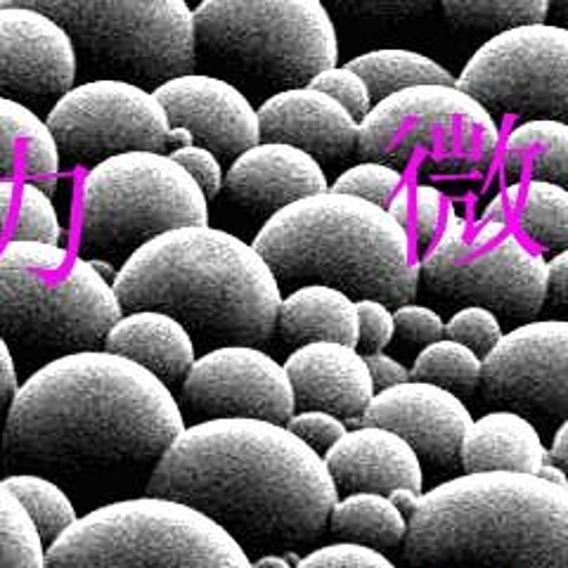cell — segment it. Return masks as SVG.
I'll use <instances>...</instances> for the list:
<instances>
[{"label":"cell","instance_id":"52a82bcc","mask_svg":"<svg viewBox=\"0 0 568 568\" xmlns=\"http://www.w3.org/2000/svg\"><path fill=\"white\" fill-rule=\"evenodd\" d=\"M192 10L197 60L240 85L275 95L311 85L339 60L323 0H202Z\"/></svg>","mask_w":568,"mask_h":568},{"label":"cell","instance_id":"f546056e","mask_svg":"<svg viewBox=\"0 0 568 568\" xmlns=\"http://www.w3.org/2000/svg\"><path fill=\"white\" fill-rule=\"evenodd\" d=\"M327 526L344 542L375 549L398 547L407 536V517L382 493H351L336 500Z\"/></svg>","mask_w":568,"mask_h":568},{"label":"cell","instance_id":"d6986e66","mask_svg":"<svg viewBox=\"0 0 568 568\" xmlns=\"http://www.w3.org/2000/svg\"><path fill=\"white\" fill-rule=\"evenodd\" d=\"M361 424L394 432L410 443L419 459L434 467H448L459 459L474 417L453 390L410 379L377 390Z\"/></svg>","mask_w":568,"mask_h":568},{"label":"cell","instance_id":"44dd1931","mask_svg":"<svg viewBox=\"0 0 568 568\" xmlns=\"http://www.w3.org/2000/svg\"><path fill=\"white\" fill-rule=\"evenodd\" d=\"M261 138L308 152L317 162H339L358 150L361 121L313 85L290 88L258 106Z\"/></svg>","mask_w":568,"mask_h":568},{"label":"cell","instance_id":"6f0895ef","mask_svg":"<svg viewBox=\"0 0 568 568\" xmlns=\"http://www.w3.org/2000/svg\"><path fill=\"white\" fill-rule=\"evenodd\" d=\"M93 263V268L104 277V280H110L112 284H114V277H116V273L119 271H114V265L110 263V261H104V258H88Z\"/></svg>","mask_w":568,"mask_h":568},{"label":"cell","instance_id":"681fc988","mask_svg":"<svg viewBox=\"0 0 568 568\" xmlns=\"http://www.w3.org/2000/svg\"><path fill=\"white\" fill-rule=\"evenodd\" d=\"M24 181H3L0 183V240L8 242L14 235L17 219H20Z\"/></svg>","mask_w":568,"mask_h":568},{"label":"cell","instance_id":"d4e9b609","mask_svg":"<svg viewBox=\"0 0 568 568\" xmlns=\"http://www.w3.org/2000/svg\"><path fill=\"white\" fill-rule=\"evenodd\" d=\"M549 459L538 426L511 410L478 417L465 436L459 462L467 474L517 471L536 474Z\"/></svg>","mask_w":568,"mask_h":568},{"label":"cell","instance_id":"603a6c76","mask_svg":"<svg viewBox=\"0 0 568 568\" xmlns=\"http://www.w3.org/2000/svg\"><path fill=\"white\" fill-rule=\"evenodd\" d=\"M334 484L344 493H382L396 488L422 490V459L398 434L382 426H358L346 432L323 455Z\"/></svg>","mask_w":568,"mask_h":568},{"label":"cell","instance_id":"ba28073f","mask_svg":"<svg viewBox=\"0 0 568 568\" xmlns=\"http://www.w3.org/2000/svg\"><path fill=\"white\" fill-rule=\"evenodd\" d=\"M45 568H254V561L200 509L145 495L79 517L45 549Z\"/></svg>","mask_w":568,"mask_h":568},{"label":"cell","instance_id":"7dc6e473","mask_svg":"<svg viewBox=\"0 0 568 568\" xmlns=\"http://www.w3.org/2000/svg\"><path fill=\"white\" fill-rule=\"evenodd\" d=\"M545 306L559 320H568V248L549 258V284Z\"/></svg>","mask_w":568,"mask_h":568},{"label":"cell","instance_id":"8fae6325","mask_svg":"<svg viewBox=\"0 0 568 568\" xmlns=\"http://www.w3.org/2000/svg\"><path fill=\"white\" fill-rule=\"evenodd\" d=\"M185 225H209V197L164 152H126L93 166L81 187L88 258L126 263L140 246Z\"/></svg>","mask_w":568,"mask_h":568},{"label":"cell","instance_id":"d590c367","mask_svg":"<svg viewBox=\"0 0 568 568\" xmlns=\"http://www.w3.org/2000/svg\"><path fill=\"white\" fill-rule=\"evenodd\" d=\"M386 209L419 246H432L436 242L448 216L443 192L434 185L419 183H403Z\"/></svg>","mask_w":568,"mask_h":568},{"label":"cell","instance_id":"30bf717a","mask_svg":"<svg viewBox=\"0 0 568 568\" xmlns=\"http://www.w3.org/2000/svg\"><path fill=\"white\" fill-rule=\"evenodd\" d=\"M500 150L486 106L455 85H417L372 104L361 121L363 162L413 171L440 181L486 175Z\"/></svg>","mask_w":568,"mask_h":568},{"label":"cell","instance_id":"11a10c76","mask_svg":"<svg viewBox=\"0 0 568 568\" xmlns=\"http://www.w3.org/2000/svg\"><path fill=\"white\" fill-rule=\"evenodd\" d=\"M254 568H296V564L290 561L287 555H284V557H280V555H265V557L254 561Z\"/></svg>","mask_w":568,"mask_h":568},{"label":"cell","instance_id":"83f0119b","mask_svg":"<svg viewBox=\"0 0 568 568\" xmlns=\"http://www.w3.org/2000/svg\"><path fill=\"white\" fill-rule=\"evenodd\" d=\"M277 329L294 346L336 342L358 348V306L342 290L304 284L282 298Z\"/></svg>","mask_w":568,"mask_h":568},{"label":"cell","instance_id":"9c48e42d","mask_svg":"<svg viewBox=\"0 0 568 568\" xmlns=\"http://www.w3.org/2000/svg\"><path fill=\"white\" fill-rule=\"evenodd\" d=\"M12 6L55 20L88 81L121 79L156 91L197 64L187 0H0V8Z\"/></svg>","mask_w":568,"mask_h":568},{"label":"cell","instance_id":"5b68a950","mask_svg":"<svg viewBox=\"0 0 568 568\" xmlns=\"http://www.w3.org/2000/svg\"><path fill=\"white\" fill-rule=\"evenodd\" d=\"M280 284H327L353 301L405 306L422 261L388 209L342 192H320L263 223L252 242Z\"/></svg>","mask_w":568,"mask_h":568},{"label":"cell","instance_id":"2e32d148","mask_svg":"<svg viewBox=\"0 0 568 568\" xmlns=\"http://www.w3.org/2000/svg\"><path fill=\"white\" fill-rule=\"evenodd\" d=\"M192 413L287 424L296 398L287 369L258 346H219L194 361L183 379Z\"/></svg>","mask_w":568,"mask_h":568},{"label":"cell","instance_id":"1f68e13d","mask_svg":"<svg viewBox=\"0 0 568 568\" xmlns=\"http://www.w3.org/2000/svg\"><path fill=\"white\" fill-rule=\"evenodd\" d=\"M0 484H3L29 511V517L36 524V528H39L45 547H50L67 528L79 521V514L74 503H71V497L48 476L17 471L6 476Z\"/></svg>","mask_w":568,"mask_h":568},{"label":"cell","instance_id":"c3c4849f","mask_svg":"<svg viewBox=\"0 0 568 568\" xmlns=\"http://www.w3.org/2000/svg\"><path fill=\"white\" fill-rule=\"evenodd\" d=\"M365 361H367V367H369L372 382H375V388H379V390L413 379L410 369H407L403 363H398L396 358H390V355H386L384 351L367 353Z\"/></svg>","mask_w":568,"mask_h":568},{"label":"cell","instance_id":"cb8c5ba5","mask_svg":"<svg viewBox=\"0 0 568 568\" xmlns=\"http://www.w3.org/2000/svg\"><path fill=\"white\" fill-rule=\"evenodd\" d=\"M194 348L187 327L162 311L123 313L104 339V351L142 365L169 386L187 377L197 361Z\"/></svg>","mask_w":568,"mask_h":568},{"label":"cell","instance_id":"ffe728a7","mask_svg":"<svg viewBox=\"0 0 568 568\" xmlns=\"http://www.w3.org/2000/svg\"><path fill=\"white\" fill-rule=\"evenodd\" d=\"M223 190L230 202L268 221L282 209L327 192L329 183L323 166L308 152L261 140L230 164Z\"/></svg>","mask_w":568,"mask_h":568},{"label":"cell","instance_id":"bcb514c9","mask_svg":"<svg viewBox=\"0 0 568 568\" xmlns=\"http://www.w3.org/2000/svg\"><path fill=\"white\" fill-rule=\"evenodd\" d=\"M171 156L194 178V181H197V185L204 190L209 200L219 197V192L225 185V173L216 154L202 145H187L171 152Z\"/></svg>","mask_w":568,"mask_h":568},{"label":"cell","instance_id":"b9f144b4","mask_svg":"<svg viewBox=\"0 0 568 568\" xmlns=\"http://www.w3.org/2000/svg\"><path fill=\"white\" fill-rule=\"evenodd\" d=\"M287 429L311 446L315 453L325 455L336 440L346 436L348 426L342 417L325 410H301L287 422Z\"/></svg>","mask_w":568,"mask_h":568},{"label":"cell","instance_id":"f35d334b","mask_svg":"<svg viewBox=\"0 0 568 568\" xmlns=\"http://www.w3.org/2000/svg\"><path fill=\"white\" fill-rule=\"evenodd\" d=\"M503 323L493 311L481 306H467L446 323V339L471 348L476 355H486L503 342Z\"/></svg>","mask_w":568,"mask_h":568},{"label":"cell","instance_id":"7402d4cb","mask_svg":"<svg viewBox=\"0 0 568 568\" xmlns=\"http://www.w3.org/2000/svg\"><path fill=\"white\" fill-rule=\"evenodd\" d=\"M284 369L301 410H325L346 422H363L377 394L365 355L355 346L336 342L298 346L284 361Z\"/></svg>","mask_w":568,"mask_h":568},{"label":"cell","instance_id":"6da1fadb","mask_svg":"<svg viewBox=\"0 0 568 568\" xmlns=\"http://www.w3.org/2000/svg\"><path fill=\"white\" fill-rule=\"evenodd\" d=\"M185 432L166 382L110 351L52 358L8 407L3 455L14 469L58 476L156 467Z\"/></svg>","mask_w":568,"mask_h":568},{"label":"cell","instance_id":"f1b7e54d","mask_svg":"<svg viewBox=\"0 0 568 568\" xmlns=\"http://www.w3.org/2000/svg\"><path fill=\"white\" fill-rule=\"evenodd\" d=\"M503 169L507 178L568 187V123L549 119L519 123L505 140Z\"/></svg>","mask_w":568,"mask_h":568},{"label":"cell","instance_id":"7c38bea8","mask_svg":"<svg viewBox=\"0 0 568 568\" xmlns=\"http://www.w3.org/2000/svg\"><path fill=\"white\" fill-rule=\"evenodd\" d=\"M422 277L443 298L488 308L509 323H530L545 308L549 263L509 223L448 211L422 258Z\"/></svg>","mask_w":568,"mask_h":568},{"label":"cell","instance_id":"db71d44e","mask_svg":"<svg viewBox=\"0 0 568 568\" xmlns=\"http://www.w3.org/2000/svg\"><path fill=\"white\" fill-rule=\"evenodd\" d=\"M538 476H540V478H545V481H552V484H557V486L568 488V474H566L559 465H555V462H549V459H547L545 465L540 467Z\"/></svg>","mask_w":568,"mask_h":568},{"label":"cell","instance_id":"8d00e7d4","mask_svg":"<svg viewBox=\"0 0 568 568\" xmlns=\"http://www.w3.org/2000/svg\"><path fill=\"white\" fill-rule=\"evenodd\" d=\"M62 225L60 216L52 204L50 194L33 183L22 185V204L20 219H17L14 235L10 242H43L60 244Z\"/></svg>","mask_w":568,"mask_h":568},{"label":"cell","instance_id":"4fadbf2b","mask_svg":"<svg viewBox=\"0 0 568 568\" xmlns=\"http://www.w3.org/2000/svg\"><path fill=\"white\" fill-rule=\"evenodd\" d=\"M62 162L91 171L126 152H164L194 145L185 129L171 126L166 106L138 83L93 79L71 88L45 116Z\"/></svg>","mask_w":568,"mask_h":568},{"label":"cell","instance_id":"ee69618b","mask_svg":"<svg viewBox=\"0 0 568 568\" xmlns=\"http://www.w3.org/2000/svg\"><path fill=\"white\" fill-rule=\"evenodd\" d=\"M336 8L363 20H413L436 8L440 0H334Z\"/></svg>","mask_w":568,"mask_h":568},{"label":"cell","instance_id":"3957f363","mask_svg":"<svg viewBox=\"0 0 568 568\" xmlns=\"http://www.w3.org/2000/svg\"><path fill=\"white\" fill-rule=\"evenodd\" d=\"M114 292L123 313L162 311L209 351L265 344L282 304L258 248L211 225L175 227L140 246L119 268Z\"/></svg>","mask_w":568,"mask_h":568},{"label":"cell","instance_id":"d6a6232c","mask_svg":"<svg viewBox=\"0 0 568 568\" xmlns=\"http://www.w3.org/2000/svg\"><path fill=\"white\" fill-rule=\"evenodd\" d=\"M440 6L457 27L493 36L542 24L549 17V0H440Z\"/></svg>","mask_w":568,"mask_h":568},{"label":"cell","instance_id":"836d02e7","mask_svg":"<svg viewBox=\"0 0 568 568\" xmlns=\"http://www.w3.org/2000/svg\"><path fill=\"white\" fill-rule=\"evenodd\" d=\"M410 377L415 382L448 388L453 394L455 390L471 394V390L481 386L484 358L453 339H440L424 346L410 369Z\"/></svg>","mask_w":568,"mask_h":568},{"label":"cell","instance_id":"4316f807","mask_svg":"<svg viewBox=\"0 0 568 568\" xmlns=\"http://www.w3.org/2000/svg\"><path fill=\"white\" fill-rule=\"evenodd\" d=\"M484 219L514 223L540 252L568 248V187L547 181H524L500 190L486 206Z\"/></svg>","mask_w":568,"mask_h":568},{"label":"cell","instance_id":"816d5d0a","mask_svg":"<svg viewBox=\"0 0 568 568\" xmlns=\"http://www.w3.org/2000/svg\"><path fill=\"white\" fill-rule=\"evenodd\" d=\"M549 462H555L568 474V419L557 426L552 448H549Z\"/></svg>","mask_w":568,"mask_h":568},{"label":"cell","instance_id":"e575fe53","mask_svg":"<svg viewBox=\"0 0 568 568\" xmlns=\"http://www.w3.org/2000/svg\"><path fill=\"white\" fill-rule=\"evenodd\" d=\"M45 549L29 511L0 484V568H45Z\"/></svg>","mask_w":568,"mask_h":568},{"label":"cell","instance_id":"f5cc1de1","mask_svg":"<svg viewBox=\"0 0 568 568\" xmlns=\"http://www.w3.org/2000/svg\"><path fill=\"white\" fill-rule=\"evenodd\" d=\"M388 500L394 503L407 519L413 517L415 514V509H417V505H419V500H422V490H415V488H396V490H390L388 493Z\"/></svg>","mask_w":568,"mask_h":568},{"label":"cell","instance_id":"8992f818","mask_svg":"<svg viewBox=\"0 0 568 568\" xmlns=\"http://www.w3.org/2000/svg\"><path fill=\"white\" fill-rule=\"evenodd\" d=\"M123 315L114 284L60 244H0V336L22 351L67 353L104 346Z\"/></svg>","mask_w":568,"mask_h":568},{"label":"cell","instance_id":"f907efd6","mask_svg":"<svg viewBox=\"0 0 568 568\" xmlns=\"http://www.w3.org/2000/svg\"><path fill=\"white\" fill-rule=\"evenodd\" d=\"M17 388V367H14V358H12V348L10 344L0 336V407L10 405V400L14 398Z\"/></svg>","mask_w":568,"mask_h":568},{"label":"cell","instance_id":"ac0fdd59","mask_svg":"<svg viewBox=\"0 0 568 568\" xmlns=\"http://www.w3.org/2000/svg\"><path fill=\"white\" fill-rule=\"evenodd\" d=\"M154 95L166 106L171 126L185 129L194 145L235 162L263 140L258 110L242 88L213 74H185L162 83Z\"/></svg>","mask_w":568,"mask_h":568},{"label":"cell","instance_id":"5bb4252c","mask_svg":"<svg viewBox=\"0 0 568 568\" xmlns=\"http://www.w3.org/2000/svg\"><path fill=\"white\" fill-rule=\"evenodd\" d=\"M457 85L490 114L568 123V27L542 22L493 36Z\"/></svg>","mask_w":568,"mask_h":568},{"label":"cell","instance_id":"9f6ffc18","mask_svg":"<svg viewBox=\"0 0 568 568\" xmlns=\"http://www.w3.org/2000/svg\"><path fill=\"white\" fill-rule=\"evenodd\" d=\"M549 14H555L561 27H568V0H549Z\"/></svg>","mask_w":568,"mask_h":568},{"label":"cell","instance_id":"9a60e30c","mask_svg":"<svg viewBox=\"0 0 568 568\" xmlns=\"http://www.w3.org/2000/svg\"><path fill=\"white\" fill-rule=\"evenodd\" d=\"M484 396L538 429L568 419V320H530L484 358Z\"/></svg>","mask_w":568,"mask_h":568},{"label":"cell","instance_id":"277c9868","mask_svg":"<svg viewBox=\"0 0 568 568\" xmlns=\"http://www.w3.org/2000/svg\"><path fill=\"white\" fill-rule=\"evenodd\" d=\"M403 557L415 568H568V488L536 474H462L422 493Z\"/></svg>","mask_w":568,"mask_h":568},{"label":"cell","instance_id":"7bdbcfd3","mask_svg":"<svg viewBox=\"0 0 568 568\" xmlns=\"http://www.w3.org/2000/svg\"><path fill=\"white\" fill-rule=\"evenodd\" d=\"M358 306V348L367 353L384 351L396 334V317L377 298L355 301Z\"/></svg>","mask_w":568,"mask_h":568},{"label":"cell","instance_id":"74e56055","mask_svg":"<svg viewBox=\"0 0 568 568\" xmlns=\"http://www.w3.org/2000/svg\"><path fill=\"white\" fill-rule=\"evenodd\" d=\"M403 187V173L379 162H361L344 171L329 187L334 192L361 197L377 206H388L394 194Z\"/></svg>","mask_w":568,"mask_h":568},{"label":"cell","instance_id":"60d3db41","mask_svg":"<svg viewBox=\"0 0 568 568\" xmlns=\"http://www.w3.org/2000/svg\"><path fill=\"white\" fill-rule=\"evenodd\" d=\"M296 568H396V564L375 547L342 540L313 549L296 564Z\"/></svg>","mask_w":568,"mask_h":568},{"label":"cell","instance_id":"484cf974","mask_svg":"<svg viewBox=\"0 0 568 568\" xmlns=\"http://www.w3.org/2000/svg\"><path fill=\"white\" fill-rule=\"evenodd\" d=\"M62 156L48 121L29 106L0 98V183L24 181L58 190Z\"/></svg>","mask_w":568,"mask_h":568},{"label":"cell","instance_id":"4dcf8cb0","mask_svg":"<svg viewBox=\"0 0 568 568\" xmlns=\"http://www.w3.org/2000/svg\"><path fill=\"white\" fill-rule=\"evenodd\" d=\"M365 79L375 100L417 85H455L457 79L436 60L413 50H372L348 62Z\"/></svg>","mask_w":568,"mask_h":568},{"label":"cell","instance_id":"f6af8a7d","mask_svg":"<svg viewBox=\"0 0 568 568\" xmlns=\"http://www.w3.org/2000/svg\"><path fill=\"white\" fill-rule=\"evenodd\" d=\"M394 317H396V332L410 344L429 346L446 336V323H443V317L426 306H417V304L398 306L394 311Z\"/></svg>","mask_w":568,"mask_h":568},{"label":"cell","instance_id":"7a4b0ae2","mask_svg":"<svg viewBox=\"0 0 568 568\" xmlns=\"http://www.w3.org/2000/svg\"><path fill=\"white\" fill-rule=\"evenodd\" d=\"M148 495L200 509L256 549L317 538L339 488L325 457L287 424L223 417L185 426L152 469Z\"/></svg>","mask_w":568,"mask_h":568},{"label":"cell","instance_id":"e0dca14e","mask_svg":"<svg viewBox=\"0 0 568 568\" xmlns=\"http://www.w3.org/2000/svg\"><path fill=\"white\" fill-rule=\"evenodd\" d=\"M77 77V48L55 20L33 8H0V98L45 119Z\"/></svg>","mask_w":568,"mask_h":568},{"label":"cell","instance_id":"680465c9","mask_svg":"<svg viewBox=\"0 0 568 568\" xmlns=\"http://www.w3.org/2000/svg\"><path fill=\"white\" fill-rule=\"evenodd\" d=\"M187 3H194V6H200V3H202V0H187Z\"/></svg>","mask_w":568,"mask_h":568},{"label":"cell","instance_id":"ab89813d","mask_svg":"<svg viewBox=\"0 0 568 568\" xmlns=\"http://www.w3.org/2000/svg\"><path fill=\"white\" fill-rule=\"evenodd\" d=\"M311 85L317 88V91L332 95L339 104H344L358 121H363L372 110V104H375V98L369 93V85L365 83V79L358 74V71H353L348 64L344 67L336 64L320 71Z\"/></svg>","mask_w":568,"mask_h":568}]
</instances>
